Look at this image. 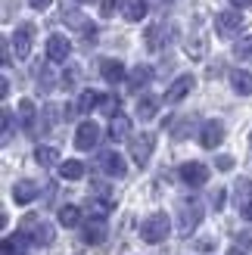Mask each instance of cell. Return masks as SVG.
<instances>
[{
  "label": "cell",
  "instance_id": "4316f807",
  "mask_svg": "<svg viewBox=\"0 0 252 255\" xmlns=\"http://www.w3.org/2000/svg\"><path fill=\"white\" fill-rule=\"evenodd\" d=\"M234 56L240 62H252V34L249 37H240V41L234 44Z\"/></svg>",
  "mask_w": 252,
  "mask_h": 255
},
{
  "label": "cell",
  "instance_id": "60d3db41",
  "mask_svg": "<svg viewBox=\"0 0 252 255\" xmlns=\"http://www.w3.org/2000/svg\"><path fill=\"white\" fill-rule=\"evenodd\" d=\"M78 3H91V0H78Z\"/></svg>",
  "mask_w": 252,
  "mask_h": 255
},
{
  "label": "cell",
  "instance_id": "ab89813d",
  "mask_svg": "<svg viewBox=\"0 0 252 255\" xmlns=\"http://www.w3.org/2000/svg\"><path fill=\"white\" fill-rule=\"evenodd\" d=\"M231 255H246V252H240V249H231Z\"/></svg>",
  "mask_w": 252,
  "mask_h": 255
},
{
  "label": "cell",
  "instance_id": "9a60e30c",
  "mask_svg": "<svg viewBox=\"0 0 252 255\" xmlns=\"http://www.w3.org/2000/svg\"><path fill=\"white\" fill-rule=\"evenodd\" d=\"M149 81H153V69H149V66H134L131 75H128V87H131V91H143Z\"/></svg>",
  "mask_w": 252,
  "mask_h": 255
},
{
  "label": "cell",
  "instance_id": "f1b7e54d",
  "mask_svg": "<svg viewBox=\"0 0 252 255\" xmlns=\"http://www.w3.org/2000/svg\"><path fill=\"white\" fill-rule=\"evenodd\" d=\"M109 212H112V199H94L91 202V215H94V218H106Z\"/></svg>",
  "mask_w": 252,
  "mask_h": 255
},
{
  "label": "cell",
  "instance_id": "f546056e",
  "mask_svg": "<svg viewBox=\"0 0 252 255\" xmlns=\"http://www.w3.org/2000/svg\"><path fill=\"white\" fill-rule=\"evenodd\" d=\"M203 50H206V41H203V37H193V44L187 41V53H190L193 59H199V56H203Z\"/></svg>",
  "mask_w": 252,
  "mask_h": 255
},
{
  "label": "cell",
  "instance_id": "2e32d148",
  "mask_svg": "<svg viewBox=\"0 0 252 255\" xmlns=\"http://www.w3.org/2000/svg\"><path fill=\"white\" fill-rule=\"evenodd\" d=\"M128 134H131V119L119 112V116L109 122V140H116V143H119V140H128Z\"/></svg>",
  "mask_w": 252,
  "mask_h": 255
},
{
  "label": "cell",
  "instance_id": "603a6c76",
  "mask_svg": "<svg viewBox=\"0 0 252 255\" xmlns=\"http://www.w3.org/2000/svg\"><path fill=\"white\" fill-rule=\"evenodd\" d=\"M31 243L34 246H50V243H53V227L41 221V224L34 227V234H31Z\"/></svg>",
  "mask_w": 252,
  "mask_h": 255
},
{
  "label": "cell",
  "instance_id": "7a4b0ae2",
  "mask_svg": "<svg viewBox=\"0 0 252 255\" xmlns=\"http://www.w3.org/2000/svg\"><path fill=\"white\" fill-rule=\"evenodd\" d=\"M199 221H203V206H199V199H181V221H178L181 237H190Z\"/></svg>",
  "mask_w": 252,
  "mask_h": 255
},
{
  "label": "cell",
  "instance_id": "1f68e13d",
  "mask_svg": "<svg viewBox=\"0 0 252 255\" xmlns=\"http://www.w3.org/2000/svg\"><path fill=\"white\" fill-rule=\"evenodd\" d=\"M122 3V0H103V3H100V16H112V12H116V6Z\"/></svg>",
  "mask_w": 252,
  "mask_h": 255
},
{
  "label": "cell",
  "instance_id": "e575fe53",
  "mask_svg": "<svg viewBox=\"0 0 252 255\" xmlns=\"http://www.w3.org/2000/svg\"><path fill=\"white\" fill-rule=\"evenodd\" d=\"M12 246H16V240L6 237V240H3V249H0V255H12Z\"/></svg>",
  "mask_w": 252,
  "mask_h": 255
},
{
  "label": "cell",
  "instance_id": "7402d4cb",
  "mask_svg": "<svg viewBox=\"0 0 252 255\" xmlns=\"http://www.w3.org/2000/svg\"><path fill=\"white\" fill-rule=\"evenodd\" d=\"M146 0H128V3H125V19L128 22H140L143 16H146Z\"/></svg>",
  "mask_w": 252,
  "mask_h": 255
},
{
  "label": "cell",
  "instance_id": "d4e9b609",
  "mask_svg": "<svg viewBox=\"0 0 252 255\" xmlns=\"http://www.w3.org/2000/svg\"><path fill=\"white\" fill-rule=\"evenodd\" d=\"M78 221H81V209L78 206H62L59 209V224L62 227H75Z\"/></svg>",
  "mask_w": 252,
  "mask_h": 255
},
{
  "label": "cell",
  "instance_id": "5b68a950",
  "mask_svg": "<svg viewBox=\"0 0 252 255\" xmlns=\"http://www.w3.org/2000/svg\"><path fill=\"white\" fill-rule=\"evenodd\" d=\"M240 25H243L240 9H224V12H218V16H215V31H218L221 37L237 34V31H240Z\"/></svg>",
  "mask_w": 252,
  "mask_h": 255
},
{
  "label": "cell",
  "instance_id": "44dd1931",
  "mask_svg": "<svg viewBox=\"0 0 252 255\" xmlns=\"http://www.w3.org/2000/svg\"><path fill=\"white\" fill-rule=\"evenodd\" d=\"M156 109H159V100L156 97H140V100H137V116H140L143 122L156 119Z\"/></svg>",
  "mask_w": 252,
  "mask_h": 255
},
{
  "label": "cell",
  "instance_id": "9c48e42d",
  "mask_svg": "<svg viewBox=\"0 0 252 255\" xmlns=\"http://www.w3.org/2000/svg\"><path fill=\"white\" fill-rule=\"evenodd\" d=\"M193 87H196V78H193V75H181V78H174V84L165 91V103H171V106L181 103V100L193 91Z\"/></svg>",
  "mask_w": 252,
  "mask_h": 255
},
{
  "label": "cell",
  "instance_id": "5bb4252c",
  "mask_svg": "<svg viewBox=\"0 0 252 255\" xmlns=\"http://www.w3.org/2000/svg\"><path fill=\"white\" fill-rule=\"evenodd\" d=\"M231 87H234L240 97H249V94H252V72L234 69V72H231Z\"/></svg>",
  "mask_w": 252,
  "mask_h": 255
},
{
  "label": "cell",
  "instance_id": "ac0fdd59",
  "mask_svg": "<svg viewBox=\"0 0 252 255\" xmlns=\"http://www.w3.org/2000/svg\"><path fill=\"white\" fill-rule=\"evenodd\" d=\"M234 202H237V209H240V212L252 202V181H249V177H240V181L234 184Z\"/></svg>",
  "mask_w": 252,
  "mask_h": 255
},
{
  "label": "cell",
  "instance_id": "836d02e7",
  "mask_svg": "<svg viewBox=\"0 0 252 255\" xmlns=\"http://www.w3.org/2000/svg\"><path fill=\"white\" fill-rule=\"evenodd\" d=\"M212 206H215V209L224 206V190H215V193H212Z\"/></svg>",
  "mask_w": 252,
  "mask_h": 255
},
{
  "label": "cell",
  "instance_id": "6da1fadb",
  "mask_svg": "<svg viewBox=\"0 0 252 255\" xmlns=\"http://www.w3.org/2000/svg\"><path fill=\"white\" fill-rule=\"evenodd\" d=\"M171 231V221H168V215H149V218L140 224V240H146V243H162V240L168 237Z\"/></svg>",
  "mask_w": 252,
  "mask_h": 255
},
{
  "label": "cell",
  "instance_id": "ffe728a7",
  "mask_svg": "<svg viewBox=\"0 0 252 255\" xmlns=\"http://www.w3.org/2000/svg\"><path fill=\"white\" fill-rule=\"evenodd\" d=\"M59 174L66 177V181H81V177H84V165L78 159H66L59 165Z\"/></svg>",
  "mask_w": 252,
  "mask_h": 255
},
{
  "label": "cell",
  "instance_id": "8fae6325",
  "mask_svg": "<svg viewBox=\"0 0 252 255\" xmlns=\"http://www.w3.org/2000/svg\"><path fill=\"white\" fill-rule=\"evenodd\" d=\"M221 140H224V125L215 122V119H209V122L203 125V131H199V143H203L206 149H215Z\"/></svg>",
  "mask_w": 252,
  "mask_h": 255
},
{
  "label": "cell",
  "instance_id": "d6a6232c",
  "mask_svg": "<svg viewBox=\"0 0 252 255\" xmlns=\"http://www.w3.org/2000/svg\"><path fill=\"white\" fill-rule=\"evenodd\" d=\"M215 165H218L221 171H231V168H234V156H218V159H215Z\"/></svg>",
  "mask_w": 252,
  "mask_h": 255
},
{
  "label": "cell",
  "instance_id": "ba28073f",
  "mask_svg": "<svg viewBox=\"0 0 252 255\" xmlns=\"http://www.w3.org/2000/svg\"><path fill=\"white\" fill-rule=\"evenodd\" d=\"M72 53V41L66 34H50V41H47V59L50 62H66Z\"/></svg>",
  "mask_w": 252,
  "mask_h": 255
},
{
  "label": "cell",
  "instance_id": "52a82bcc",
  "mask_svg": "<svg viewBox=\"0 0 252 255\" xmlns=\"http://www.w3.org/2000/svg\"><path fill=\"white\" fill-rule=\"evenodd\" d=\"M181 181L187 187H203L209 181V168H206L203 162H184L181 165Z\"/></svg>",
  "mask_w": 252,
  "mask_h": 255
},
{
  "label": "cell",
  "instance_id": "d590c367",
  "mask_svg": "<svg viewBox=\"0 0 252 255\" xmlns=\"http://www.w3.org/2000/svg\"><path fill=\"white\" fill-rule=\"evenodd\" d=\"M240 246H246V249H252V231H246V234H240Z\"/></svg>",
  "mask_w": 252,
  "mask_h": 255
},
{
  "label": "cell",
  "instance_id": "484cf974",
  "mask_svg": "<svg viewBox=\"0 0 252 255\" xmlns=\"http://www.w3.org/2000/svg\"><path fill=\"white\" fill-rule=\"evenodd\" d=\"M75 106H78V116H87L91 109H97V106H100V97H97L94 91H84V94L78 97V103H75Z\"/></svg>",
  "mask_w": 252,
  "mask_h": 255
},
{
  "label": "cell",
  "instance_id": "4dcf8cb0",
  "mask_svg": "<svg viewBox=\"0 0 252 255\" xmlns=\"http://www.w3.org/2000/svg\"><path fill=\"white\" fill-rule=\"evenodd\" d=\"M0 116H3V143H6V140L12 137V112H9V109H3Z\"/></svg>",
  "mask_w": 252,
  "mask_h": 255
},
{
  "label": "cell",
  "instance_id": "74e56055",
  "mask_svg": "<svg viewBox=\"0 0 252 255\" xmlns=\"http://www.w3.org/2000/svg\"><path fill=\"white\" fill-rule=\"evenodd\" d=\"M249 3H252V0H231V6H234V9H246Z\"/></svg>",
  "mask_w": 252,
  "mask_h": 255
},
{
  "label": "cell",
  "instance_id": "7c38bea8",
  "mask_svg": "<svg viewBox=\"0 0 252 255\" xmlns=\"http://www.w3.org/2000/svg\"><path fill=\"white\" fill-rule=\"evenodd\" d=\"M81 240L87 246H100V243H103V240H106V218H91V221H87Z\"/></svg>",
  "mask_w": 252,
  "mask_h": 255
},
{
  "label": "cell",
  "instance_id": "4fadbf2b",
  "mask_svg": "<svg viewBox=\"0 0 252 255\" xmlns=\"http://www.w3.org/2000/svg\"><path fill=\"white\" fill-rule=\"evenodd\" d=\"M100 75H103L106 84H122L125 81V66L119 59H103L100 62Z\"/></svg>",
  "mask_w": 252,
  "mask_h": 255
},
{
  "label": "cell",
  "instance_id": "83f0119b",
  "mask_svg": "<svg viewBox=\"0 0 252 255\" xmlns=\"http://www.w3.org/2000/svg\"><path fill=\"white\" fill-rule=\"evenodd\" d=\"M119 106H122V100L116 94H109V97H100V112H106V116L116 119L119 116Z\"/></svg>",
  "mask_w": 252,
  "mask_h": 255
},
{
  "label": "cell",
  "instance_id": "3957f363",
  "mask_svg": "<svg viewBox=\"0 0 252 255\" xmlns=\"http://www.w3.org/2000/svg\"><path fill=\"white\" fill-rule=\"evenodd\" d=\"M153 146H156V137H153V134H137V137H131V143H128L131 159H134L137 165H146L149 156H153Z\"/></svg>",
  "mask_w": 252,
  "mask_h": 255
},
{
  "label": "cell",
  "instance_id": "e0dca14e",
  "mask_svg": "<svg viewBox=\"0 0 252 255\" xmlns=\"http://www.w3.org/2000/svg\"><path fill=\"white\" fill-rule=\"evenodd\" d=\"M37 196V184L34 181H19L16 187H12V199L19 202V206H28V202H34Z\"/></svg>",
  "mask_w": 252,
  "mask_h": 255
},
{
  "label": "cell",
  "instance_id": "30bf717a",
  "mask_svg": "<svg viewBox=\"0 0 252 255\" xmlns=\"http://www.w3.org/2000/svg\"><path fill=\"white\" fill-rule=\"evenodd\" d=\"M100 168H103L109 177H125L128 165H125V159L119 156L116 149H106V152H100Z\"/></svg>",
  "mask_w": 252,
  "mask_h": 255
},
{
  "label": "cell",
  "instance_id": "cb8c5ba5",
  "mask_svg": "<svg viewBox=\"0 0 252 255\" xmlns=\"http://www.w3.org/2000/svg\"><path fill=\"white\" fill-rule=\"evenodd\" d=\"M56 159H59V152H56L53 146H37V149H34V162H37V165H44V168L56 165Z\"/></svg>",
  "mask_w": 252,
  "mask_h": 255
},
{
  "label": "cell",
  "instance_id": "277c9868",
  "mask_svg": "<svg viewBox=\"0 0 252 255\" xmlns=\"http://www.w3.org/2000/svg\"><path fill=\"white\" fill-rule=\"evenodd\" d=\"M31 41H34V25H19L16 34L9 37L12 50H16V59H28V53H31Z\"/></svg>",
  "mask_w": 252,
  "mask_h": 255
},
{
  "label": "cell",
  "instance_id": "8d00e7d4",
  "mask_svg": "<svg viewBox=\"0 0 252 255\" xmlns=\"http://www.w3.org/2000/svg\"><path fill=\"white\" fill-rule=\"evenodd\" d=\"M28 3H31V9H47L50 0H28Z\"/></svg>",
  "mask_w": 252,
  "mask_h": 255
},
{
  "label": "cell",
  "instance_id": "f35d334b",
  "mask_svg": "<svg viewBox=\"0 0 252 255\" xmlns=\"http://www.w3.org/2000/svg\"><path fill=\"white\" fill-rule=\"evenodd\" d=\"M243 218H249V221H252V202H249V206L243 209Z\"/></svg>",
  "mask_w": 252,
  "mask_h": 255
},
{
  "label": "cell",
  "instance_id": "8992f818",
  "mask_svg": "<svg viewBox=\"0 0 252 255\" xmlns=\"http://www.w3.org/2000/svg\"><path fill=\"white\" fill-rule=\"evenodd\" d=\"M100 143V125L97 122H81L78 125V131H75V146L78 149H94Z\"/></svg>",
  "mask_w": 252,
  "mask_h": 255
},
{
  "label": "cell",
  "instance_id": "d6986e66",
  "mask_svg": "<svg viewBox=\"0 0 252 255\" xmlns=\"http://www.w3.org/2000/svg\"><path fill=\"white\" fill-rule=\"evenodd\" d=\"M34 119H37L34 103H31V100H19V122H22V128H25L28 134L37 131V128H34Z\"/></svg>",
  "mask_w": 252,
  "mask_h": 255
}]
</instances>
